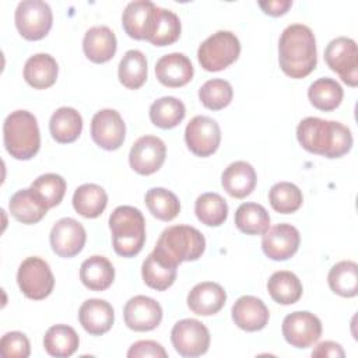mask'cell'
<instances>
[{"label":"cell","mask_w":358,"mask_h":358,"mask_svg":"<svg viewBox=\"0 0 358 358\" xmlns=\"http://www.w3.org/2000/svg\"><path fill=\"white\" fill-rule=\"evenodd\" d=\"M296 138L302 148L326 158H340L352 147V134L347 126L313 116L299 122Z\"/></svg>","instance_id":"6da1fadb"},{"label":"cell","mask_w":358,"mask_h":358,"mask_svg":"<svg viewBox=\"0 0 358 358\" xmlns=\"http://www.w3.org/2000/svg\"><path fill=\"white\" fill-rule=\"evenodd\" d=\"M278 62L281 70L291 78H303L315 70L316 39L309 27L291 24L282 31L278 41Z\"/></svg>","instance_id":"7a4b0ae2"},{"label":"cell","mask_w":358,"mask_h":358,"mask_svg":"<svg viewBox=\"0 0 358 358\" xmlns=\"http://www.w3.org/2000/svg\"><path fill=\"white\" fill-rule=\"evenodd\" d=\"M115 252L122 257L138 255L145 242V220L133 206H119L109 217Z\"/></svg>","instance_id":"3957f363"},{"label":"cell","mask_w":358,"mask_h":358,"mask_svg":"<svg viewBox=\"0 0 358 358\" xmlns=\"http://www.w3.org/2000/svg\"><path fill=\"white\" fill-rule=\"evenodd\" d=\"M3 141L7 152L15 159H31L41 147L36 117L28 110L11 112L3 123Z\"/></svg>","instance_id":"277c9868"},{"label":"cell","mask_w":358,"mask_h":358,"mask_svg":"<svg viewBox=\"0 0 358 358\" xmlns=\"http://www.w3.org/2000/svg\"><path fill=\"white\" fill-rule=\"evenodd\" d=\"M206 249L203 234L190 225H172L162 231L154 250L173 266L194 262Z\"/></svg>","instance_id":"5b68a950"},{"label":"cell","mask_w":358,"mask_h":358,"mask_svg":"<svg viewBox=\"0 0 358 358\" xmlns=\"http://www.w3.org/2000/svg\"><path fill=\"white\" fill-rule=\"evenodd\" d=\"M239 53L238 36L231 31H217L199 46L197 59L206 71H220L231 66Z\"/></svg>","instance_id":"8992f818"},{"label":"cell","mask_w":358,"mask_h":358,"mask_svg":"<svg viewBox=\"0 0 358 358\" xmlns=\"http://www.w3.org/2000/svg\"><path fill=\"white\" fill-rule=\"evenodd\" d=\"M17 282L21 292L35 301L49 296L55 287V277L49 264L36 256L27 257L18 267Z\"/></svg>","instance_id":"52a82bcc"},{"label":"cell","mask_w":358,"mask_h":358,"mask_svg":"<svg viewBox=\"0 0 358 358\" xmlns=\"http://www.w3.org/2000/svg\"><path fill=\"white\" fill-rule=\"evenodd\" d=\"M14 20L21 36L28 41H39L49 34L53 15L48 3L42 0H24L17 6Z\"/></svg>","instance_id":"ba28073f"},{"label":"cell","mask_w":358,"mask_h":358,"mask_svg":"<svg viewBox=\"0 0 358 358\" xmlns=\"http://www.w3.org/2000/svg\"><path fill=\"white\" fill-rule=\"evenodd\" d=\"M324 60L330 70L350 87L358 84V49L354 39L338 36L329 42L324 49Z\"/></svg>","instance_id":"9c48e42d"},{"label":"cell","mask_w":358,"mask_h":358,"mask_svg":"<svg viewBox=\"0 0 358 358\" xmlns=\"http://www.w3.org/2000/svg\"><path fill=\"white\" fill-rule=\"evenodd\" d=\"M171 341L182 357H200L210 347L208 329L196 319H182L171 330Z\"/></svg>","instance_id":"30bf717a"},{"label":"cell","mask_w":358,"mask_h":358,"mask_svg":"<svg viewBox=\"0 0 358 358\" xmlns=\"http://www.w3.org/2000/svg\"><path fill=\"white\" fill-rule=\"evenodd\" d=\"M281 331L285 341L292 347L308 348L320 338L322 322L308 310H296L284 317Z\"/></svg>","instance_id":"8fae6325"},{"label":"cell","mask_w":358,"mask_h":358,"mask_svg":"<svg viewBox=\"0 0 358 358\" xmlns=\"http://www.w3.org/2000/svg\"><path fill=\"white\" fill-rule=\"evenodd\" d=\"M185 141L197 157H208L218 150L221 130L218 123L208 116H194L186 126Z\"/></svg>","instance_id":"7c38bea8"},{"label":"cell","mask_w":358,"mask_h":358,"mask_svg":"<svg viewBox=\"0 0 358 358\" xmlns=\"http://www.w3.org/2000/svg\"><path fill=\"white\" fill-rule=\"evenodd\" d=\"M166 157L165 143L157 136H143L134 141L129 154L130 168L140 175L157 172Z\"/></svg>","instance_id":"4fadbf2b"},{"label":"cell","mask_w":358,"mask_h":358,"mask_svg":"<svg viewBox=\"0 0 358 358\" xmlns=\"http://www.w3.org/2000/svg\"><path fill=\"white\" fill-rule=\"evenodd\" d=\"M126 136V126L120 113L115 109H102L92 116L91 137L103 150H117Z\"/></svg>","instance_id":"5bb4252c"},{"label":"cell","mask_w":358,"mask_h":358,"mask_svg":"<svg viewBox=\"0 0 358 358\" xmlns=\"http://www.w3.org/2000/svg\"><path fill=\"white\" fill-rule=\"evenodd\" d=\"M50 246L59 257H74L78 255L87 241L84 227L74 218L64 217L55 222L50 231Z\"/></svg>","instance_id":"9a60e30c"},{"label":"cell","mask_w":358,"mask_h":358,"mask_svg":"<svg viewBox=\"0 0 358 358\" xmlns=\"http://www.w3.org/2000/svg\"><path fill=\"white\" fill-rule=\"evenodd\" d=\"M124 323L134 331L154 330L162 320L161 305L145 295H136L130 298L123 308Z\"/></svg>","instance_id":"2e32d148"},{"label":"cell","mask_w":358,"mask_h":358,"mask_svg":"<svg viewBox=\"0 0 358 358\" xmlns=\"http://www.w3.org/2000/svg\"><path fill=\"white\" fill-rule=\"evenodd\" d=\"M301 243L299 231L291 224H278L268 228L262 238V249L264 255L277 262L292 257Z\"/></svg>","instance_id":"e0dca14e"},{"label":"cell","mask_w":358,"mask_h":358,"mask_svg":"<svg viewBox=\"0 0 358 358\" xmlns=\"http://www.w3.org/2000/svg\"><path fill=\"white\" fill-rule=\"evenodd\" d=\"M225 302V289L213 281L199 282L187 294V306L199 316H211L218 313L224 308Z\"/></svg>","instance_id":"ac0fdd59"},{"label":"cell","mask_w":358,"mask_h":358,"mask_svg":"<svg viewBox=\"0 0 358 358\" xmlns=\"http://www.w3.org/2000/svg\"><path fill=\"white\" fill-rule=\"evenodd\" d=\"M193 66L190 59L179 52L162 56L155 64L157 80L169 88L186 85L193 77Z\"/></svg>","instance_id":"d6986e66"},{"label":"cell","mask_w":358,"mask_h":358,"mask_svg":"<svg viewBox=\"0 0 358 358\" xmlns=\"http://www.w3.org/2000/svg\"><path fill=\"white\" fill-rule=\"evenodd\" d=\"M232 320L245 331H257L266 327L270 312L264 302L252 295H243L232 306Z\"/></svg>","instance_id":"ffe728a7"},{"label":"cell","mask_w":358,"mask_h":358,"mask_svg":"<svg viewBox=\"0 0 358 358\" xmlns=\"http://www.w3.org/2000/svg\"><path fill=\"white\" fill-rule=\"evenodd\" d=\"M78 320L87 333L91 336H101L110 330L115 320V312L112 305L105 299L91 298L80 306Z\"/></svg>","instance_id":"44dd1931"},{"label":"cell","mask_w":358,"mask_h":358,"mask_svg":"<svg viewBox=\"0 0 358 358\" xmlns=\"http://www.w3.org/2000/svg\"><path fill=\"white\" fill-rule=\"evenodd\" d=\"M256 182L255 168L246 161H235L229 164L221 176L224 190L235 199H245L249 196L255 190Z\"/></svg>","instance_id":"7402d4cb"},{"label":"cell","mask_w":358,"mask_h":358,"mask_svg":"<svg viewBox=\"0 0 358 358\" xmlns=\"http://www.w3.org/2000/svg\"><path fill=\"white\" fill-rule=\"evenodd\" d=\"M180 29V20L173 11L155 6L145 41L154 46H166L178 41Z\"/></svg>","instance_id":"603a6c76"},{"label":"cell","mask_w":358,"mask_h":358,"mask_svg":"<svg viewBox=\"0 0 358 358\" xmlns=\"http://www.w3.org/2000/svg\"><path fill=\"white\" fill-rule=\"evenodd\" d=\"M117 42L113 31L105 25L90 28L83 39V50L94 63H106L116 53Z\"/></svg>","instance_id":"cb8c5ba5"},{"label":"cell","mask_w":358,"mask_h":358,"mask_svg":"<svg viewBox=\"0 0 358 358\" xmlns=\"http://www.w3.org/2000/svg\"><path fill=\"white\" fill-rule=\"evenodd\" d=\"M8 210L17 221L31 225L39 222L46 215L49 208L29 187L21 189L11 196L8 201Z\"/></svg>","instance_id":"d4e9b609"},{"label":"cell","mask_w":358,"mask_h":358,"mask_svg":"<svg viewBox=\"0 0 358 358\" xmlns=\"http://www.w3.org/2000/svg\"><path fill=\"white\" fill-rule=\"evenodd\" d=\"M154 8L155 4L148 0L130 1L122 14V25L124 32L133 39H145Z\"/></svg>","instance_id":"484cf974"},{"label":"cell","mask_w":358,"mask_h":358,"mask_svg":"<svg viewBox=\"0 0 358 358\" xmlns=\"http://www.w3.org/2000/svg\"><path fill=\"white\" fill-rule=\"evenodd\" d=\"M57 63L48 53H36L31 56L24 66V78L35 90L52 87L57 78Z\"/></svg>","instance_id":"4316f807"},{"label":"cell","mask_w":358,"mask_h":358,"mask_svg":"<svg viewBox=\"0 0 358 358\" xmlns=\"http://www.w3.org/2000/svg\"><path fill=\"white\" fill-rule=\"evenodd\" d=\"M80 280L91 291H105L115 280L113 264L105 256H91L80 267Z\"/></svg>","instance_id":"83f0119b"},{"label":"cell","mask_w":358,"mask_h":358,"mask_svg":"<svg viewBox=\"0 0 358 358\" xmlns=\"http://www.w3.org/2000/svg\"><path fill=\"white\" fill-rule=\"evenodd\" d=\"M176 268L162 256H159L155 250H152L141 266V275L144 282L157 291L168 289L176 280Z\"/></svg>","instance_id":"f1b7e54d"},{"label":"cell","mask_w":358,"mask_h":358,"mask_svg":"<svg viewBox=\"0 0 358 358\" xmlns=\"http://www.w3.org/2000/svg\"><path fill=\"white\" fill-rule=\"evenodd\" d=\"M49 130L57 143L67 144L76 141L83 130L81 115L70 106H62L53 112L49 120Z\"/></svg>","instance_id":"f546056e"},{"label":"cell","mask_w":358,"mask_h":358,"mask_svg":"<svg viewBox=\"0 0 358 358\" xmlns=\"http://www.w3.org/2000/svg\"><path fill=\"white\" fill-rule=\"evenodd\" d=\"M108 204V194L99 185L84 183L73 194L74 210L85 218L99 217Z\"/></svg>","instance_id":"4dcf8cb0"},{"label":"cell","mask_w":358,"mask_h":358,"mask_svg":"<svg viewBox=\"0 0 358 358\" xmlns=\"http://www.w3.org/2000/svg\"><path fill=\"white\" fill-rule=\"evenodd\" d=\"M267 291L271 299L280 305H292L302 296V282L292 273L280 270L271 274L267 281Z\"/></svg>","instance_id":"1f68e13d"},{"label":"cell","mask_w":358,"mask_h":358,"mask_svg":"<svg viewBox=\"0 0 358 358\" xmlns=\"http://www.w3.org/2000/svg\"><path fill=\"white\" fill-rule=\"evenodd\" d=\"M80 344L77 331L67 324H55L48 329L43 337L45 351L56 358L73 355Z\"/></svg>","instance_id":"d6a6232c"},{"label":"cell","mask_w":358,"mask_h":358,"mask_svg":"<svg viewBox=\"0 0 358 358\" xmlns=\"http://www.w3.org/2000/svg\"><path fill=\"white\" fill-rule=\"evenodd\" d=\"M147 59L143 52L137 49L127 50L117 69L119 81L129 90H138L147 80Z\"/></svg>","instance_id":"836d02e7"},{"label":"cell","mask_w":358,"mask_h":358,"mask_svg":"<svg viewBox=\"0 0 358 358\" xmlns=\"http://www.w3.org/2000/svg\"><path fill=\"white\" fill-rule=\"evenodd\" d=\"M343 95L344 92L341 85L330 77L317 78L308 88V98L310 103L323 112H330L338 108L343 101Z\"/></svg>","instance_id":"e575fe53"},{"label":"cell","mask_w":358,"mask_h":358,"mask_svg":"<svg viewBox=\"0 0 358 358\" xmlns=\"http://www.w3.org/2000/svg\"><path fill=\"white\" fill-rule=\"evenodd\" d=\"M330 289L344 298H352L358 294V264L351 260L336 263L327 275Z\"/></svg>","instance_id":"d590c367"},{"label":"cell","mask_w":358,"mask_h":358,"mask_svg":"<svg viewBox=\"0 0 358 358\" xmlns=\"http://www.w3.org/2000/svg\"><path fill=\"white\" fill-rule=\"evenodd\" d=\"M235 225L246 235H263L270 228V215L262 204L242 203L235 211Z\"/></svg>","instance_id":"8d00e7d4"},{"label":"cell","mask_w":358,"mask_h":358,"mask_svg":"<svg viewBox=\"0 0 358 358\" xmlns=\"http://www.w3.org/2000/svg\"><path fill=\"white\" fill-rule=\"evenodd\" d=\"M186 108L182 101L175 96H162L150 106L151 122L161 129H173L185 117Z\"/></svg>","instance_id":"74e56055"},{"label":"cell","mask_w":358,"mask_h":358,"mask_svg":"<svg viewBox=\"0 0 358 358\" xmlns=\"http://www.w3.org/2000/svg\"><path fill=\"white\" fill-rule=\"evenodd\" d=\"M197 220L207 227H220L228 217V204L218 193H203L194 203Z\"/></svg>","instance_id":"f35d334b"},{"label":"cell","mask_w":358,"mask_h":358,"mask_svg":"<svg viewBox=\"0 0 358 358\" xmlns=\"http://www.w3.org/2000/svg\"><path fill=\"white\" fill-rule=\"evenodd\" d=\"M145 204L150 213L161 221H172L180 211L176 194L164 187H151L145 193Z\"/></svg>","instance_id":"ab89813d"},{"label":"cell","mask_w":358,"mask_h":358,"mask_svg":"<svg viewBox=\"0 0 358 358\" xmlns=\"http://www.w3.org/2000/svg\"><path fill=\"white\" fill-rule=\"evenodd\" d=\"M268 201L280 214H291L299 210L303 201L302 192L291 182H278L268 192Z\"/></svg>","instance_id":"60d3db41"},{"label":"cell","mask_w":358,"mask_h":358,"mask_svg":"<svg viewBox=\"0 0 358 358\" xmlns=\"http://www.w3.org/2000/svg\"><path fill=\"white\" fill-rule=\"evenodd\" d=\"M232 85L222 78H213L206 81L199 90L200 102L210 110H220L228 106L232 101Z\"/></svg>","instance_id":"b9f144b4"},{"label":"cell","mask_w":358,"mask_h":358,"mask_svg":"<svg viewBox=\"0 0 358 358\" xmlns=\"http://www.w3.org/2000/svg\"><path fill=\"white\" fill-rule=\"evenodd\" d=\"M31 189L39 196L48 208H52L59 206L63 200L66 193V180L57 173H43L32 182Z\"/></svg>","instance_id":"7bdbcfd3"},{"label":"cell","mask_w":358,"mask_h":358,"mask_svg":"<svg viewBox=\"0 0 358 358\" xmlns=\"http://www.w3.org/2000/svg\"><path fill=\"white\" fill-rule=\"evenodd\" d=\"M0 350L7 358H27L31 354L29 340L21 331L6 333L0 340Z\"/></svg>","instance_id":"ee69618b"},{"label":"cell","mask_w":358,"mask_h":358,"mask_svg":"<svg viewBox=\"0 0 358 358\" xmlns=\"http://www.w3.org/2000/svg\"><path fill=\"white\" fill-rule=\"evenodd\" d=\"M129 358H140V357H152V358H166L168 354L165 348L152 340H140L130 345L127 351Z\"/></svg>","instance_id":"f6af8a7d"},{"label":"cell","mask_w":358,"mask_h":358,"mask_svg":"<svg viewBox=\"0 0 358 358\" xmlns=\"http://www.w3.org/2000/svg\"><path fill=\"white\" fill-rule=\"evenodd\" d=\"M344 350L338 343L334 341H323L316 345V348L312 351V357H331V358H343Z\"/></svg>","instance_id":"bcb514c9"},{"label":"cell","mask_w":358,"mask_h":358,"mask_svg":"<svg viewBox=\"0 0 358 358\" xmlns=\"http://www.w3.org/2000/svg\"><path fill=\"white\" fill-rule=\"evenodd\" d=\"M292 6L291 0H270V1H259V7L271 17L284 15L288 8Z\"/></svg>","instance_id":"7dc6e473"}]
</instances>
